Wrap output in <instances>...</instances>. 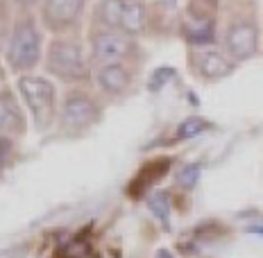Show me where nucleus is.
Segmentation results:
<instances>
[{"instance_id":"obj_1","label":"nucleus","mask_w":263,"mask_h":258,"mask_svg":"<svg viewBox=\"0 0 263 258\" xmlns=\"http://www.w3.org/2000/svg\"><path fill=\"white\" fill-rule=\"evenodd\" d=\"M46 68L50 75L62 82H68V84L86 82L91 77L86 50L82 41L73 39V36H59V39L50 41L46 54Z\"/></svg>"},{"instance_id":"obj_2","label":"nucleus","mask_w":263,"mask_h":258,"mask_svg":"<svg viewBox=\"0 0 263 258\" xmlns=\"http://www.w3.org/2000/svg\"><path fill=\"white\" fill-rule=\"evenodd\" d=\"M41 62V30L32 16H21L14 21L7 43V64L14 73L23 75L36 68Z\"/></svg>"},{"instance_id":"obj_3","label":"nucleus","mask_w":263,"mask_h":258,"mask_svg":"<svg viewBox=\"0 0 263 258\" xmlns=\"http://www.w3.org/2000/svg\"><path fill=\"white\" fill-rule=\"evenodd\" d=\"M16 89L34 118V127L41 131L50 127L57 118V93H54L52 82L36 75H18Z\"/></svg>"},{"instance_id":"obj_4","label":"nucleus","mask_w":263,"mask_h":258,"mask_svg":"<svg viewBox=\"0 0 263 258\" xmlns=\"http://www.w3.org/2000/svg\"><path fill=\"white\" fill-rule=\"evenodd\" d=\"M59 127L68 134H80L102 118V109L89 93L84 91H68L59 107Z\"/></svg>"},{"instance_id":"obj_5","label":"nucleus","mask_w":263,"mask_h":258,"mask_svg":"<svg viewBox=\"0 0 263 258\" xmlns=\"http://www.w3.org/2000/svg\"><path fill=\"white\" fill-rule=\"evenodd\" d=\"M136 52L134 36L125 34L120 30H109V27H98L91 34V62L100 64H116L127 62Z\"/></svg>"},{"instance_id":"obj_6","label":"nucleus","mask_w":263,"mask_h":258,"mask_svg":"<svg viewBox=\"0 0 263 258\" xmlns=\"http://www.w3.org/2000/svg\"><path fill=\"white\" fill-rule=\"evenodd\" d=\"M222 48L234 62H245L259 50V27L252 18L238 16L224 27Z\"/></svg>"},{"instance_id":"obj_7","label":"nucleus","mask_w":263,"mask_h":258,"mask_svg":"<svg viewBox=\"0 0 263 258\" xmlns=\"http://www.w3.org/2000/svg\"><path fill=\"white\" fill-rule=\"evenodd\" d=\"M89 0H43L41 7V23L50 32H68L78 25L80 16Z\"/></svg>"},{"instance_id":"obj_8","label":"nucleus","mask_w":263,"mask_h":258,"mask_svg":"<svg viewBox=\"0 0 263 258\" xmlns=\"http://www.w3.org/2000/svg\"><path fill=\"white\" fill-rule=\"evenodd\" d=\"M193 66L197 75L206 82H218L229 77L234 73V68H236L234 59L227 52L211 50V48H200L197 52H193Z\"/></svg>"},{"instance_id":"obj_9","label":"nucleus","mask_w":263,"mask_h":258,"mask_svg":"<svg viewBox=\"0 0 263 258\" xmlns=\"http://www.w3.org/2000/svg\"><path fill=\"white\" fill-rule=\"evenodd\" d=\"M96 84L105 95L120 97L129 91L132 86V73L123 62L116 64H100L96 70Z\"/></svg>"},{"instance_id":"obj_10","label":"nucleus","mask_w":263,"mask_h":258,"mask_svg":"<svg viewBox=\"0 0 263 258\" xmlns=\"http://www.w3.org/2000/svg\"><path fill=\"white\" fill-rule=\"evenodd\" d=\"M23 113L9 93H0V136H14L23 131Z\"/></svg>"},{"instance_id":"obj_11","label":"nucleus","mask_w":263,"mask_h":258,"mask_svg":"<svg viewBox=\"0 0 263 258\" xmlns=\"http://www.w3.org/2000/svg\"><path fill=\"white\" fill-rule=\"evenodd\" d=\"M129 0H100L96 7V23L109 30H120Z\"/></svg>"},{"instance_id":"obj_12","label":"nucleus","mask_w":263,"mask_h":258,"mask_svg":"<svg viewBox=\"0 0 263 258\" xmlns=\"http://www.w3.org/2000/svg\"><path fill=\"white\" fill-rule=\"evenodd\" d=\"M145 25H147V9L141 0H129L127 3V9H125V16H123V25H120V32L129 36H139L145 32Z\"/></svg>"},{"instance_id":"obj_13","label":"nucleus","mask_w":263,"mask_h":258,"mask_svg":"<svg viewBox=\"0 0 263 258\" xmlns=\"http://www.w3.org/2000/svg\"><path fill=\"white\" fill-rule=\"evenodd\" d=\"M147 208H150V213L159 222H163L168 227V220H171V200H168L166 193H161V190L152 193L147 197Z\"/></svg>"},{"instance_id":"obj_14","label":"nucleus","mask_w":263,"mask_h":258,"mask_svg":"<svg viewBox=\"0 0 263 258\" xmlns=\"http://www.w3.org/2000/svg\"><path fill=\"white\" fill-rule=\"evenodd\" d=\"M211 125H209V120H204V118H200V116H191V118H186L182 125L177 127V141H186V138H195V136H200L202 131H206Z\"/></svg>"},{"instance_id":"obj_15","label":"nucleus","mask_w":263,"mask_h":258,"mask_svg":"<svg viewBox=\"0 0 263 258\" xmlns=\"http://www.w3.org/2000/svg\"><path fill=\"white\" fill-rule=\"evenodd\" d=\"M200 170H202L200 163H189V166H184L177 174V184L182 186V188L191 190L197 184V179H200Z\"/></svg>"},{"instance_id":"obj_16","label":"nucleus","mask_w":263,"mask_h":258,"mask_svg":"<svg viewBox=\"0 0 263 258\" xmlns=\"http://www.w3.org/2000/svg\"><path fill=\"white\" fill-rule=\"evenodd\" d=\"M175 75V70L173 68H159V70H155V75H152V80H150V89H159V86H163L168 80H171Z\"/></svg>"},{"instance_id":"obj_17","label":"nucleus","mask_w":263,"mask_h":258,"mask_svg":"<svg viewBox=\"0 0 263 258\" xmlns=\"http://www.w3.org/2000/svg\"><path fill=\"white\" fill-rule=\"evenodd\" d=\"M12 150H14L12 136H0V172L5 170V163H7V156L12 154Z\"/></svg>"},{"instance_id":"obj_18","label":"nucleus","mask_w":263,"mask_h":258,"mask_svg":"<svg viewBox=\"0 0 263 258\" xmlns=\"http://www.w3.org/2000/svg\"><path fill=\"white\" fill-rule=\"evenodd\" d=\"M5 30H7V23H5V3L0 5V43L5 41Z\"/></svg>"},{"instance_id":"obj_19","label":"nucleus","mask_w":263,"mask_h":258,"mask_svg":"<svg viewBox=\"0 0 263 258\" xmlns=\"http://www.w3.org/2000/svg\"><path fill=\"white\" fill-rule=\"evenodd\" d=\"M14 3L18 5V7H23V9H30V7H34L39 0H14Z\"/></svg>"},{"instance_id":"obj_20","label":"nucleus","mask_w":263,"mask_h":258,"mask_svg":"<svg viewBox=\"0 0 263 258\" xmlns=\"http://www.w3.org/2000/svg\"><path fill=\"white\" fill-rule=\"evenodd\" d=\"M155 258H175V256H173V254H171V251H168V249H159Z\"/></svg>"},{"instance_id":"obj_21","label":"nucleus","mask_w":263,"mask_h":258,"mask_svg":"<svg viewBox=\"0 0 263 258\" xmlns=\"http://www.w3.org/2000/svg\"><path fill=\"white\" fill-rule=\"evenodd\" d=\"M166 3H168V5H175V3H177V0H166Z\"/></svg>"}]
</instances>
